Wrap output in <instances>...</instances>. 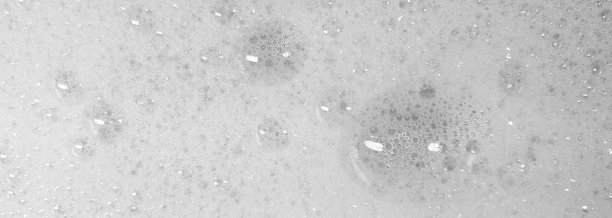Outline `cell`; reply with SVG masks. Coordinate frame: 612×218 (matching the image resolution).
Returning a JSON list of instances; mask_svg holds the SVG:
<instances>
[{
	"label": "cell",
	"instance_id": "cell-1",
	"mask_svg": "<svg viewBox=\"0 0 612 218\" xmlns=\"http://www.w3.org/2000/svg\"><path fill=\"white\" fill-rule=\"evenodd\" d=\"M241 62L247 76L262 85H280L303 67L306 47L291 25L267 21L249 29L242 38Z\"/></svg>",
	"mask_w": 612,
	"mask_h": 218
},
{
	"label": "cell",
	"instance_id": "cell-2",
	"mask_svg": "<svg viewBox=\"0 0 612 218\" xmlns=\"http://www.w3.org/2000/svg\"><path fill=\"white\" fill-rule=\"evenodd\" d=\"M354 97L346 91L327 93L321 103V113L329 125H340L352 111ZM355 102V101H354Z\"/></svg>",
	"mask_w": 612,
	"mask_h": 218
}]
</instances>
